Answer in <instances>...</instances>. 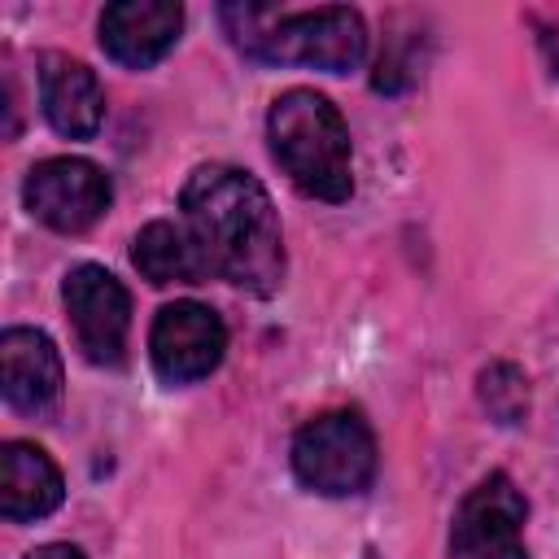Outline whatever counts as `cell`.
Wrapping results in <instances>:
<instances>
[{"instance_id": "6da1fadb", "label": "cell", "mask_w": 559, "mask_h": 559, "mask_svg": "<svg viewBox=\"0 0 559 559\" xmlns=\"http://www.w3.org/2000/svg\"><path fill=\"white\" fill-rule=\"evenodd\" d=\"M183 223L201 240L210 271L253 297H271L284 280V236L266 188L240 166H197L179 192Z\"/></svg>"}, {"instance_id": "7a4b0ae2", "label": "cell", "mask_w": 559, "mask_h": 559, "mask_svg": "<svg viewBox=\"0 0 559 559\" xmlns=\"http://www.w3.org/2000/svg\"><path fill=\"white\" fill-rule=\"evenodd\" d=\"M223 22L231 44L253 61L271 66H314L328 74H349L367 57V22L349 4L275 13L262 4H227Z\"/></svg>"}, {"instance_id": "3957f363", "label": "cell", "mask_w": 559, "mask_h": 559, "mask_svg": "<svg viewBox=\"0 0 559 559\" xmlns=\"http://www.w3.org/2000/svg\"><path fill=\"white\" fill-rule=\"evenodd\" d=\"M266 140L280 170L314 201H345L354 192V148L341 109L314 87H288L271 100Z\"/></svg>"}, {"instance_id": "277c9868", "label": "cell", "mask_w": 559, "mask_h": 559, "mask_svg": "<svg viewBox=\"0 0 559 559\" xmlns=\"http://www.w3.org/2000/svg\"><path fill=\"white\" fill-rule=\"evenodd\" d=\"M293 476L323 498L362 493L376 480V437L362 415L328 411L297 428L293 437Z\"/></svg>"}, {"instance_id": "5b68a950", "label": "cell", "mask_w": 559, "mask_h": 559, "mask_svg": "<svg viewBox=\"0 0 559 559\" xmlns=\"http://www.w3.org/2000/svg\"><path fill=\"white\" fill-rule=\"evenodd\" d=\"M528 502L507 472L476 480L450 524V559H528L524 546Z\"/></svg>"}, {"instance_id": "8992f818", "label": "cell", "mask_w": 559, "mask_h": 559, "mask_svg": "<svg viewBox=\"0 0 559 559\" xmlns=\"http://www.w3.org/2000/svg\"><path fill=\"white\" fill-rule=\"evenodd\" d=\"M61 301L83 358L96 367H118L131 332V293L122 288V280L96 262H83L66 275Z\"/></svg>"}, {"instance_id": "52a82bcc", "label": "cell", "mask_w": 559, "mask_h": 559, "mask_svg": "<svg viewBox=\"0 0 559 559\" xmlns=\"http://www.w3.org/2000/svg\"><path fill=\"white\" fill-rule=\"evenodd\" d=\"M22 201L44 227L79 236L109 210L114 188H109V175L87 157H48L31 166L22 183Z\"/></svg>"}, {"instance_id": "ba28073f", "label": "cell", "mask_w": 559, "mask_h": 559, "mask_svg": "<svg viewBox=\"0 0 559 559\" xmlns=\"http://www.w3.org/2000/svg\"><path fill=\"white\" fill-rule=\"evenodd\" d=\"M223 354H227V328L210 306L170 301L157 310L148 332V358L166 384L205 380L223 362Z\"/></svg>"}, {"instance_id": "9c48e42d", "label": "cell", "mask_w": 559, "mask_h": 559, "mask_svg": "<svg viewBox=\"0 0 559 559\" xmlns=\"http://www.w3.org/2000/svg\"><path fill=\"white\" fill-rule=\"evenodd\" d=\"M183 26V9L170 0H118L100 9V48L118 66L148 70L157 66Z\"/></svg>"}, {"instance_id": "30bf717a", "label": "cell", "mask_w": 559, "mask_h": 559, "mask_svg": "<svg viewBox=\"0 0 559 559\" xmlns=\"http://www.w3.org/2000/svg\"><path fill=\"white\" fill-rule=\"evenodd\" d=\"M0 389L22 415H48L61 397V354L39 328H4L0 336Z\"/></svg>"}, {"instance_id": "8fae6325", "label": "cell", "mask_w": 559, "mask_h": 559, "mask_svg": "<svg viewBox=\"0 0 559 559\" xmlns=\"http://www.w3.org/2000/svg\"><path fill=\"white\" fill-rule=\"evenodd\" d=\"M39 100H44V118L57 135L92 140L105 122V92H100L96 74L66 52H48L39 61Z\"/></svg>"}, {"instance_id": "7c38bea8", "label": "cell", "mask_w": 559, "mask_h": 559, "mask_svg": "<svg viewBox=\"0 0 559 559\" xmlns=\"http://www.w3.org/2000/svg\"><path fill=\"white\" fill-rule=\"evenodd\" d=\"M66 480L57 463L31 441H4L0 450V515L9 524L44 520L61 507Z\"/></svg>"}, {"instance_id": "4fadbf2b", "label": "cell", "mask_w": 559, "mask_h": 559, "mask_svg": "<svg viewBox=\"0 0 559 559\" xmlns=\"http://www.w3.org/2000/svg\"><path fill=\"white\" fill-rule=\"evenodd\" d=\"M131 262L157 288H166V284H205L214 275L201 240L192 236V227L183 218L179 223H170V218L144 223L135 245H131Z\"/></svg>"}, {"instance_id": "5bb4252c", "label": "cell", "mask_w": 559, "mask_h": 559, "mask_svg": "<svg viewBox=\"0 0 559 559\" xmlns=\"http://www.w3.org/2000/svg\"><path fill=\"white\" fill-rule=\"evenodd\" d=\"M480 402L498 424H520L528 415V380L515 362H493L480 371Z\"/></svg>"}, {"instance_id": "9a60e30c", "label": "cell", "mask_w": 559, "mask_h": 559, "mask_svg": "<svg viewBox=\"0 0 559 559\" xmlns=\"http://www.w3.org/2000/svg\"><path fill=\"white\" fill-rule=\"evenodd\" d=\"M26 559H87L79 546H70V542H48V546H35Z\"/></svg>"}, {"instance_id": "2e32d148", "label": "cell", "mask_w": 559, "mask_h": 559, "mask_svg": "<svg viewBox=\"0 0 559 559\" xmlns=\"http://www.w3.org/2000/svg\"><path fill=\"white\" fill-rule=\"evenodd\" d=\"M362 559H380V555H376V550H367V555H362Z\"/></svg>"}]
</instances>
